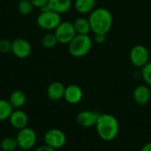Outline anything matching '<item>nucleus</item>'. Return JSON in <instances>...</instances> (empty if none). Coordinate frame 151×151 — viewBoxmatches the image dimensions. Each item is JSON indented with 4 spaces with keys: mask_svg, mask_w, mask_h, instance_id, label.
<instances>
[{
    "mask_svg": "<svg viewBox=\"0 0 151 151\" xmlns=\"http://www.w3.org/2000/svg\"><path fill=\"white\" fill-rule=\"evenodd\" d=\"M88 21L91 27V32L95 35H107L113 24V16L111 12L104 8H96L88 16Z\"/></svg>",
    "mask_w": 151,
    "mask_h": 151,
    "instance_id": "nucleus-1",
    "label": "nucleus"
},
{
    "mask_svg": "<svg viewBox=\"0 0 151 151\" xmlns=\"http://www.w3.org/2000/svg\"><path fill=\"white\" fill-rule=\"evenodd\" d=\"M95 127L98 136L104 142L115 140L119 133V123L118 119L109 113L99 114Z\"/></svg>",
    "mask_w": 151,
    "mask_h": 151,
    "instance_id": "nucleus-2",
    "label": "nucleus"
},
{
    "mask_svg": "<svg viewBox=\"0 0 151 151\" xmlns=\"http://www.w3.org/2000/svg\"><path fill=\"white\" fill-rule=\"evenodd\" d=\"M93 47V40L89 35H76L68 44V51L73 58H81L87 56Z\"/></svg>",
    "mask_w": 151,
    "mask_h": 151,
    "instance_id": "nucleus-3",
    "label": "nucleus"
},
{
    "mask_svg": "<svg viewBox=\"0 0 151 151\" xmlns=\"http://www.w3.org/2000/svg\"><path fill=\"white\" fill-rule=\"evenodd\" d=\"M61 22V15L50 10L46 12H41V13L36 19L37 26L40 28L47 31L55 30Z\"/></svg>",
    "mask_w": 151,
    "mask_h": 151,
    "instance_id": "nucleus-4",
    "label": "nucleus"
},
{
    "mask_svg": "<svg viewBox=\"0 0 151 151\" xmlns=\"http://www.w3.org/2000/svg\"><path fill=\"white\" fill-rule=\"evenodd\" d=\"M54 34L58 43L67 45L77 35L73 23L71 21H62L54 30Z\"/></svg>",
    "mask_w": 151,
    "mask_h": 151,
    "instance_id": "nucleus-5",
    "label": "nucleus"
},
{
    "mask_svg": "<svg viewBox=\"0 0 151 151\" xmlns=\"http://www.w3.org/2000/svg\"><path fill=\"white\" fill-rule=\"evenodd\" d=\"M129 59L134 66L142 69L150 62V52L144 45L137 44L130 50Z\"/></svg>",
    "mask_w": 151,
    "mask_h": 151,
    "instance_id": "nucleus-6",
    "label": "nucleus"
},
{
    "mask_svg": "<svg viewBox=\"0 0 151 151\" xmlns=\"http://www.w3.org/2000/svg\"><path fill=\"white\" fill-rule=\"evenodd\" d=\"M16 140L20 150H31L36 143L37 135L34 129L27 127L19 130Z\"/></svg>",
    "mask_w": 151,
    "mask_h": 151,
    "instance_id": "nucleus-7",
    "label": "nucleus"
},
{
    "mask_svg": "<svg viewBox=\"0 0 151 151\" xmlns=\"http://www.w3.org/2000/svg\"><path fill=\"white\" fill-rule=\"evenodd\" d=\"M44 143L54 150L61 149L66 143V135L65 134L58 128L49 129L44 134Z\"/></svg>",
    "mask_w": 151,
    "mask_h": 151,
    "instance_id": "nucleus-8",
    "label": "nucleus"
},
{
    "mask_svg": "<svg viewBox=\"0 0 151 151\" xmlns=\"http://www.w3.org/2000/svg\"><path fill=\"white\" fill-rule=\"evenodd\" d=\"M11 51L16 58L24 59L30 56L32 52V46L28 41L23 38H17L12 42Z\"/></svg>",
    "mask_w": 151,
    "mask_h": 151,
    "instance_id": "nucleus-9",
    "label": "nucleus"
},
{
    "mask_svg": "<svg viewBox=\"0 0 151 151\" xmlns=\"http://www.w3.org/2000/svg\"><path fill=\"white\" fill-rule=\"evenodd\" d=\"M99 114L93 111H81L76 116V121L79 126L86 128L95 127L97 121Z\"/></svg>",
    "mask_w": 151,
    "mask_h": 151,
    "instance_id": "nucleus-10",
    "label": "nucleus"
},
{
    "mask_svg": "<svg viewBox=\"0 0 151 151\" xmlns=\"http://www.w3.org/2000/svg\"><path fill=\"white\" fill-rule=\"evenodd\" d=\"M133 97L134 102L141 105H147L151 99V91L148 85H139L137 86L133 93Z\"/></svg>",
    "mask_w": 151,
    "mask_h": 151,
    "instance_id": "nucleus-11",
    "label": "nucleus"
},
{
    "mask_svg": "<svg viewBox=\"0 0 151 151\" xmlns=\"http://www.w3.org/2000/svg\"><path fill=\"white\" fill-rule=\"evenodd\" d=\"M83 97V91L81 87L78 85H69L65 87L64 98L70 104H79Z\"/></svg>",
    "mask_w": 151,
    "mask_h": 151,
    "instance_id": "nucleus-12",
    "label": "nucleus"
},
{
    "mask_svg": "<svg viewBox=\"0 0 151 151\" xmlns=\"http://www.w3.org/2000/svg\"><path fill=\"white\" fill-rule=\"evenodd\" d=\"M9 121L12 127H13L15 129L20 130L27 127L28 117L25 111L18 109L12 111L11 117L9 118Z\"/></svg>",
    "mask_w": 151,
    "mask_h": 151,
    "instance_id": "nucleus-13",
    "label": "nucleus"
},
{
    "mask_svg": "<svg viewBox=\"0 0 151 151\" xmlns=\"http://www.w3.org/2000/svg\"><path fill=\"white\" fill-rule=\"evenodd\" d=\"M65 87L60 81H54L50 83L47 88V96L51 101H58L64 98Z\"/></svg>",
    "mask_w": 151,
    "mask_h": 151,
    "instance_id": "nucleus-14",
    "label": "nucleus"
},
{
    "mask_svg": "<svg viewBox=\"0 0 151 151\" xmlns=\"http://www.w3.org/2000/svg\"><path fill=\"white\" fill-rule=\"evenodd\" d=\"M73 5L72 0H49L48 6L50 11H53L58 14L67 12Z\"/></svg>",
    "mask_w": 151,
    "mask_h": 151,
    "instance_id": "nucleus-15",
    "label": "nucleus"
},
{
    "mask_svg": "<svg viewBox=\"0 0 151 151\" xmlns=\"http://www.w3.org/2000/svg\"><path fill=\"white\" fill-rule=\"evenodd\" d=\"M74 8L81 14L91 13L96 6V0H74Z\"/></svg>",
    "mask_w": 151,
    "mask_h": 151,
    "instance_id": "nucleus-16",
    "label": "nucleus"
},
{
    "mask_svg": "<svg viewBox=\"0 0 151 151\" xmlns=\"http://www.w3.org/2000/svg\"><path fill=\"white\" fill-rule=\"evenodd\" d=\"M9 102L13 109H20L25 105L27 102V96L25 95L24 92L20 90L13 91L9 97Z\"/></svg>",
    "mask_w": 151,
    "mask_h": 151,
    "instance_id": "nucleus-17",
    "label": "nucleus"
},
{
    "mask_svg": "<svg viewBox=\"0 0 151 151\" xmlns=\"http://www.w3.org/2000/svg\"><path fill=\"white\" fill-rule=\"evenodd\" d=\"M73 23L77 35H89V33L91 32L90 24L88 19L87 18L79 17Z\"/></svg>",
    "mask_w": 151,
    "mask_h": 151,
    "instance_id": "nucleus-18",
    "label": "nucleus"
},
{
    "mask_svg": "<svg viewBox=\"0 0 151 151\" xmlns=\"http://www.w3.org/2000/svg\"><path fill=\"white\" fill-rule=\"evenodd\" d=\"M13 111L14 110L11 105L9 100L0 99V121L9 119Z\"/></svg>",
    "mask_w": 151,
    "mask_h": 151,
    "instance_id": "nucleus-19",
    "label": "nucleus"
},
{
    "mask_svg": "<svg viewBox=\"0 0 151 151\" xmlns=\"http://www.w3.org/2000/svg\"><path fill=\"white\" fill-rule=\"evenodd\" d=\"M0 148L3 151H14L19 148L16 137H6L4 138L0 143Z\"/></svg>",
    "mask_w": 151,
    "mask_h": 151,
    "instance_id": "nucleus-20",
    "label": "nucleus"
},
{
    "mask_svg": "<svg viewBox=\"0 0 151 151\" xmlns=\"http://www.w3.org/2000/svg\"><path fill=\"white\" fill-rule=\"evenodd\" d=\"M41 43L42 47H44L45 49H52L58 43V42L56 38L55 34L48 33L43 35V37L42 38Z\"/></svg>",
    "mask_w": 151,
    "mask_h": 151,
    "instance_id": "nucleus-21",
    "label": "nucleus"
},
{
    "mask_svg": "<svg viewBox=\"0 0 151 151\" xmlns=\"http://www.w3.org/2000/svg\"><path fill=\"white\" fill-rule=\"evenodd\" d=\"M18 12L24 16H27L31 14L34 9V5L30 2V0H20L18 4Z\"/></svg>",
    "mask_w": 151,
    "mask_h": 151,
    "instance_id": "nucleus-22",
    "label": "nucleus"
},
{
    "mask_svg": "<svg viewBox=\"0 0 151 151\" xmlns=\"http://www.w3.org/2000/svg\"><path fill=\"white\" fill-rule=\"evenodd\" d=\"M142 77L146 85L151 88V61L142 68Z\"/></svg>",
    "mask_w": 151,
    "mask_h": 151,
    "instance_id": "nucleus-23",
    "label": "nucleus"
},
{
    "mask_svg": "<svg viewBox=\"0 0 151 151\" xmlns=\"http://www.w3.org/2000/svg\"><path fill=\"white\" fill-rule=\"evenodd\" d=\"M12 50V42L7 39L0 40V52L8 53Z\"/></svg>",
    "mask_w": 151,
    "mask_h": 151,
    "instance_id": "nucleus-24",
    "label": "nucleus"
},
{
    "mask_svg": "<svg viewBox=\"0 0 151 151\" xmlns=\"http://www.w3.org/2000/svg\"><path fill=\"white\" fill-rule=\"evenodd\" d=\"M30 2L32 3V4L34 5V7L42 9V7L48 5L49 0H30Z\"/></svg>",
    "mask_w": 151,
    "mask_h": 151,
    "instance_id": "nucleus-25",
    "label": "nucleus"
},
{
    "mask_svg": "<svg viewBox=\"0 0 151 151\" xmlns=\"http://www.w3.org/2000/svg\"><path fill=\"white\" fill-rule=\"evenodd\" d=\"M95 42L97 44H104L106 42V35H95Z\"/></svg>",
    "mask_w": 151,
    "mask_h": 151,
    "instance_id": "nucleus-26",
    "label": "nucleus"
},
{
    "mask_svg": "<svg viewBox=\"0 0 151 151\" xmlns=\"http://www.w3.org/2000/svg\"><path fill=\"white\" fill-rule=\"evenodd\" d=\"M56 150H54V149H52L51 147H50V146H48V145H42V146H40V147H38L37 149H35V151H55Z\"/></svg>",
    "mask_w": 151,
    "mask_h": 151,
    "instance_id": "nucleus-27",
    "label": "nucleus"
},
{
    "mask_svg": "<svg viewBox=\"0 0 151 151\" xmlns=\"http://www.w3.org/2000/svg\"><path fill=\"white\" fill-rule=\"evenodd\" d=\"M140 151H151V142L144 144Z\"/></svg>",
    "mask_w": 151,
    "mask_h": 151,
    "instance_id": "nucleus-28",
    "label": "nucleus"
},
{
    "mask_svg": "<svg viewBox=\"0 0 151 151\" xmlns=\"http://www.w3.org/2000/svg\"><path fill=\"white\" fill-rule=\"evenodd\" d=\"M19 151H30V150H20Z\"/></svg>",
    "mask_w": 151,
    "mask_h": 151,
    "instance_id": "nucleus-29",
    "label": "nucleus"
},
{
    "mask_svg": "<svg viewBox=\"0 0 151 151\" xmlns=\"http://www.w3.org/2000/svg\"><path fill=\"white\" fill-rule=\"evenodd\" d=\"M19 1H20V0H19Z\"/></svg>",
    "mask_w": 151,
    "mask_h": 151,
    "instance_id": "nucleus-30",
    "label": "nucleus"
}]
</instances>
